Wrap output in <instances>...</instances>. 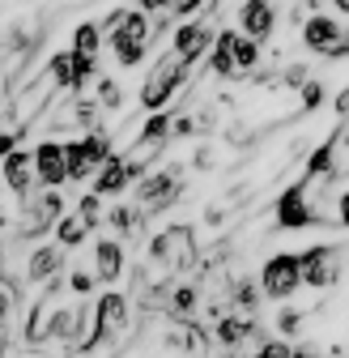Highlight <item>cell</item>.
Segmentation results:
<instances>
[{
    "label": "cell",
    "instance_id": "cell-31",
    "mask_svg": "<svg viewBox=\"0 0 349 358\" xmlns=\"http://www.w3.org/2000/svg\"><path fill=\"white\" fill-rule=\"evenodd\" d=\"M98 107H107V111H119L124 107V90H119L115 77H103L98 81Z\"/></svg>",
    "mask_w": 349,
    "mask_h": 358
},
{
    "label": "cell",
    "instance_id": "cell-30",
    "mask_svg": "<svg viewBox=\"0 0 349 358\" xmlns=\"http://www.w3.org/2000/svg\"><path fill=\"white\" fill-rule=\"evenodd\" d=\"M94 286H98L94 268H73V273H68V290H73L77 299H90V294H94Z\"/></svg>",
    "mask_w": 349,
    "mask_h": 358
},
{
    "label": "cell",
    "instance_id": "cell-18",
    "mask_svg": "<svg viewBox=\"0 0 349 358\" xmlns=\"http://www.w3.org/2000/svg\"><path fill=\"white\" fill-rule=\"evenodd\" d=\"M235 38H239V30H217V38H213V52H209V69L217 73V77H239V69H235Z\"/></svg>",
    "mask_w": 349,
    "mask_h": 358
},
{
    "label": "cell",
    "instance_id": "cell-39",
    "mask_svg": "<svg viewBox=\"0 0 349 358\" xmlns=\"http://www.w3.org/2000/svg\"><path fill=\"white\" fill-rule=\"evenodd\" d=\"M281 81H285V85H294V90H302V85H307V81H311V77H307V64H290Z\"/></svg>",
    "mask_w": 349,
    "mask_h": 358
},
{
    "label": "cell",
    "instance_id": "cell-21",
    "mask_svg": "<svg viewBox=\"0 0 349 358\" xmlns=\"http://www.w3.org/2000/svg\"><path fill=\"white\" fill-rule=\"evenodd\" d=\"M107 43H111V56H115V64H119V69H137V64L149 56V43H137V38L107 34Z\"/></svg>",
    "mask_w": 349,
    "mask_h": 358
},
{
    "label": "cell",
    "instance_id": "cell-36",
    "mask_svg": "<svg viewBox=\"0 0 349 358\" xmlns=\"http://www.w3.org/2000/svg\"><path fill=\"white\" fill-rule=\"evenodd\" d=\"M217 166V154H213V145L205 141V145H196L192 150V171H213Z\"/></svg>",
    "mask_w": 349,
    "mask_h": 358
},
{
    "label": "cell",
    "instance_id": "cell-44",
    "mask_svg": "<svg viewBox=\"0 0 349 358\" xmlns=\"http://www.w3.org/2000/svg\"><path fill=\"white\" fill-rule=\"evenodd\" d=\"M22 5H34V0H22Z\"/></svg>",
    "mask_w": 349,
    "mask_h": 358
},
{
    "label": "cell",
    "instance_id": "cell-26",
    "mask_svg": "<svg viewBox=\"0 0 349 358\" xmlns=\"http://www.w3.org/2000/svg\"><path fill=\"white\" fill-rule=\"evenodd\" d=\"M170 124H174V115H170V111H154V115L141 124L137 141H170Z\"/></svg>",
    "mask_w": 349,
    "mask_h": 358
},
{
    "label": "cell",
    "instance_id": "cell-25",
    "mask_svg": "<svg viewBox=\"0 0 349 358\" xmlns=\"http://www.w3.org/2000/svg\"><path fill=\"white\" fill-rule=\"evenodd\" d=\"M230 303L243 311V316L255 320V307H260V282H235V286H230Z\"/></svg>",
    "mask_w": 349,
    "mask_h": 358
},
{
    "label": "cell",
    "instance_id": "cell-23",
    "mask_svg": "<svg viewBox=\"0 0 349 358\" xmlns=\"http://www.w3.org/2000/svg\"><path fill=\"white\" fill-rule=\"evenodd\" d=\"M98 48H103V26L98 22H81L73 30V52L77 56H98Z\"/></svg>",
    "mask_w": 349,
    "mask_h": 358
},
{
    "label": "cell",
    "instance_id": "cell-37",
    "mask_svg": "<svg viewBox=\"0 0 349 358\" xmlns=\"http://www.w3.org/2000/svg\"><path fill=\"white\" fill-rule=\"evenodd\" d=\"M9 311H13V286L0 278V329L9 324Z\"/></svg>",
    "mask_w": 349,
    "mask_h": 358
},
{
    "label": "cell",
    "instance_id": "cell-28",
    "mask_svg": "<svg viewBox=\"0 0 349 358\" xmlns=\"http://www.w3.org/2000/svg\"><path fill=\"white\" fill-rule=\"evenodd\" d=\"M77 217L94 231V227H98V217H103V196H98V192H85V196L77 201Z\"/></svg>",
    "mask_w": 349,
    "mask_h": 358
},
{
    "label": "cell",
    "instance_id": "cell-5",
    "mask_svg": "<svg viewBox=\"0 0 349 358\" xmlns=\"http://www.w3.org/2000/svg\"><path fill=\"white\" fill-rule=\"evenodd\" d=\"M298 38H302V48H307V52H315V56H324V60H345V56H349V30H345L336 17H328V13L302 17Z\"/></svg>",
    "mask_w": 349,
    "mask_h": 358
},
{
    "label": "cell",
    "instance_id": "cell-13",
    "mask_svg": "<svg viewBox=\"0 0 349 358\" xmlns=\"http://www.w3.org/2000/svg\"><path fill=\"white\" fill-rule=\"evenodd\" d=\"M124 268H128L124 239H115V235L94 239V278H98V282H119Z\"/></svg>",
    "mask_w": 349,
    "mask_h": 358
},
{
    "label": "cell",
    "instance_id": "cell-16",
    "mask_svg": "<svg viewBox=\"0 0 349 358\" xmlns=\"http://www.w3.org/2000/svg\"><path fill=\"white\" fill-rule=\"evenodd\" d=\"M255 333H260V324H255L251 316H230V311H226V316L213 320V341L222 345V350H239V345L251 341Z\"/></svg>",
    "mask_w": 349,
    "mask_h": 358
},
{
    "label": "cell",
    "instance_id": "cell-6",
    "mask_svg": "<svg viewBox=\"0 0 349 358\" xmlns=\"http://www.w3.org/2000/svg\"><path fill=\"white\" fill-rule=\"evenodd\" d=\"M149 260L162 264L166 273H179V268L196 264V231L184 227V222H179V227L158 231V235L149 239Z\"/></svg>",
    "mask_w": 349,
    "mask_h": 358
},
{
    "label": "cell",
    "instance_id": "cell-15",
    "mask_svg": "<svg viewBox=\"0 0 349 358\" xmlns=\"http://www.w3.org/2000/svg\"><path fill=\"white\" fill-rule=\"evenodd\" d=\"M60 268H64V248L52 239V243H43V248L30 252V260H26V282H43V286H47L52 278H60Z\"/></svg>",
    "mask_w": 349,
    "mask_h": 358
},
{
    "label": "cell",
    "instance_id": "cell-24",
    "mask_svg": "<svg viewBox=\"0 0 349 358\" xmlns=\"http://www.w3.org/2000/svg\"><path fill=\"white\" fill-rule=\"evenodd\" d=\"M332 166H336V141H324L307 158V179H324V175L332 179Z\"/></svg>",
    "mask_w": 349,
    "mask_h": 358
},
{
    "label": "cell",
    "instance_id": "cell-12",
    "mask_svg": "<svg viewBox=\"0 0 349 358\" xmlns=\"http://www.w3.org/2000/svg\"><path fill=\"white\" fill-rule=\"evenodd\" d=\"M0 175H5V188L17 196V201H30L34 192V150H13L5 162H0Z\"/></svg>",
    "mask_w": 349,
    "mask_h": 358
},
{
    "label": "cell",
    "instance_id": "cell-17",
    "mask_svg": "<svg viewBox=\"0 0 349 358\" xmlns=\"http://www.w3.org/2000/svg\"><path fill=\"white\" fill-rule=\"evenodd\" d=\"M162 307H166V316H170V320H196V311H200V286H192V282L170 286Z\"/></svg>",
    "mask_w": 349,
    "mask_h": 358
},
{
    "label": "cell",
    "instance_id": "cell-14",
    "mask_svg": "<svg viewBox=\"0 0 349 358\" xmlns=\"http://www.w3.org/2000/svg\"><path fill=\"white\" fill-rule=\"evenodd\" d=\"M128 184H137V179H133V171H128L124 154H111V158L98 166V175L90 179V192H98V196H124Z\"/></svg>",
    "mask_w": 349,
    "mask_h": 358
},
{
    "label": "cell",
    "instance_id": "cell-35",
    "mask_svg": "<svg viewBox=\"0 0 349 358\" xmlns=\"http://www.w3.org/2000/svg\"><path fill=\"white\" fill-rule=\"evenodd\" d=\"M22 132L26 128H5V124H0V162H5L13 150H22Z\"/></svg>",
    "mask_w": 349,
    "mask_h": 358
},
{
    "label": "cell",
    "instance_id": "cell-1",
    "mask_svg": "<svg viewBox=\"0 0 349 358\" xmlns=\"http://www.w3.org/2000/svg\"><path fill=\"white\" fill-rule=\"evenodd\" d=\"M128 324H133V299L119 294V290H107V294H98V303H94V311H90V333L77 341V350L90 354V350H98V345L124 337Z\"/></svg>",
    "mask_w": 349,
    "mask_h": 358
},
{
    "label": "cell",
    "instance_id": "cell-32",
    "mask_svg": "<svg viewBox=\"0 0 349 358\" xmlns=\"http://www.w3.org/2000/svg\"><path fill=\"white\" fill-rule=\"evenodd\" d=\"M277 333H281L285 341H294V337L302 333V311H294V307H281V311H277Z\"/></svg>",
    "mask_w": 349,
    "mask_h": 358
},
{
    "label": "cell",
    "instance_id": "cell-11",
    "mask_svg": "<svg viewBox=\"0 0 349 358\" xmlns=\"http://www.w3.org/2000/svg\"><path fill=\"white\" fill-rule=\"evenodd\" d=\"M273 30H277V5L273 0H243L239 5V34L265 43V38H273Z\"/></svg>",
    "mask_w": 349,
    "mask_h": 358
},
{
    "label": "cell",
    "instance_id": "cell-7",
    "mask_svg": "<svg viewBox=\"0 0 349 358\" xmlns=\"http://www.w3.org/2000/svg\"><path fill=\"white\" fill-rule=\"evenodd\" d=\"M184 196V162H170L162 171H149L145 179H137V205L145 213H162Z\"/></svg>",
    "mask_w": 349,
    "mask_h": 358
},
{
    "label": "cell",
    "instance_id": "cell-3",
    "mask_svg": "<svg viewBox=\"0 0 349 358\" xmlns=\"http://www.w3.org/2000/svg\"><path fill=\"white\" fill-rule=\"evenodd\" d=\"M260 294L273 303H290L302 290V260L298 252H273L265 264H260Z\"/></svg>",
    "mask_w": 349,
    "mask_h": 358
},
{
    "label": "cell",
    "instance_id": "cell-42",
    "mask_svg": "<svg viewBox=\"0 0 349 358\" xmlns=\"http://www.w3.org/2000/svg\"><path fill=\"white\" fill-rule=\"evenodd\" d=\"M328 5H332L336 13H345V17H349V0H328Z\"/></svg>",
    "mask_w": 349,
    "mask_h": 358
},
{
    "label": "cell",
    "instance_id": "cell-22",
    "mask_svg": "<svg viewBox=\"0 0 349 358\" xmlns=\"http://www.w3.org/2000/svg\"><path fill=\"white\" fill-rule=\"evenodd\" d=\"M52 235H56V243H60L64 252H73V248H81V243H85L90 227H85V222H81L77 213H64V217L56 222V231H52Z\"/></svg>",
    "mask_w": 349,
    "mask_h": 358
},
{
    "label": "cell",
    "instance_id": "cell-9",
    "mask_svg": "<svg viewBox=\"0 0 349 358\" xmlns=\"http://www.w3.org/2000/svg\"><path fill=\"white\" fill-rule=\"evenodd\" d=\"M34 179H38V188H47V192H60L68 184V150H64V141L47 137V141L34 145Z\"/></svg>",
    "mask_w": 349,
    "mask_h": 358
},
{
    "label": "cell",
    "instance_id": "cell-2",
    "mask_svg": "<svg viewBox=\"0 0 349 358\" xmlns=\"http://www.w3.org/2000/svg\"><path fill=\"white\" fill-rule=\"evenodd\" d=\"M188 77H192V69L174 56V52H166V56L154 64V73L145 77V85H141V107H145L149 115H154V111H166L170 99L188 85Z\"/></svg>",
    "mask_w": 349,
    "mask_h": 358
},
{
    "label": "cell",
    "instance_id": "cell-27",
    "mask_svg": "<svg viewBox=\"0 0 349 358\" xmlns=\"http://www.w3.org/2000/svg\"><path fill=\"white\" fill-rule=\"evenodd\" d=\"M255 64H260V43L247 38V34H239V38H235V69H239V77L251 73Z\"/></svg>",
    "mask_w": 349,
    "mask_h": 358
},
{
    "label": "cell",
    "instance_id": "cell-10",
    "mask_svg": "<svg viewBox=\"0 0 349 358\" xmlns=\"http://www.w3.org/2000/svg\"><path fill=\"white\" fill-rule=\"evenodd\" d=\"M213 38H217V30H213L209 22H200V17H192V22H179V26H174L170 52H174V56H179V60L192 69L205 52H213Z\"/></svg>",
    "mask_w": 349,
    "mask_h": 358
},
{
    "label": "cell",
    "instance_id": "cell-8",
    "mask_svg": "<svg viewBox=\"0 0 349 358\" xmlns=\"http://www.w3.org/2000/svg\"><path fill=\"white\" fill-rule=\"evenodd\" d=\"M298 260H302V286H311V290H328V286H336V278H341V248H332V243H315V248H307V252H298Z\"/></svg>",
    "mask_w": 349,
    "mask_h": 358
},
{
    "label": "cell",
    "instance_id": "cell-29",
    "mask_svg": "<svg viewBox=\"0 0 349 358\" xmlns=\"http://www.w3.org/2000/svg\"><path fill=\"white\" fill-rule=\"evenodd\" d=\"M324 99H328V90H324V81H307V85H302L298 90V103H302V111H320L324 107Z\"/></svg>",
    "mask_w": 349,
    "mask_h": 358
},
{
    "label": "cell",
    "instance_id": "cell-45",
    "mask_svg": "<svg viewBox=\"0 0 349 358\" xmlns=\"http://www.w3.org/2000/svg\"><path fill=\"white\" fill-rule=\"evenodd\" d=\"M345 141H349V132H345Z\"/></svg>",
    "mask_w": 349,
    "mask_h": 358
},
{
    "label": "cell",
    "instance_id": "cell-43",
    "mask_svg": "<svg viewBox=\"0 0 349 358\" xmlns=\"http://www.w3.org/2000/svg\"><path fill=\"white\" fill-rule=\"evenodd\" d=\"M0 52H5V38H0Z\"/></svg>",
    "mask_w": 349,
    "mask_h": 358
},
{
    "label": "cell",
    "instance_id": "cell-41",
    "mask_svg": "<svg viewBox=\"0 0 349 358\" xmlns=\"http://www.w3.org/2000/svg\"><path fill=\"white\" fill-rule=\"evenodd\" d=\"M336 222L349 231V192H341V201H336Z\"/></svg>",
    "mask_w": 349,
    "mask_h": 358
},
{
    "label": "cell",
    "instance_id": "cell-33",
    "mask_svg": "<svg viewBox=\"0 0 349 358\" xmlns=\"http://www.w3.org/2000/svg\"><path fill=\"white\" fill-rule=\"evenodd\" d=\"M255 358H294V341H285V337H269V341H260Z\"/></svg>",
    "mask_w": 349,
    "mask_h": 358
},
{
    "label": "cell",
    "instance_id": "cell-20",
    "mask_svg": "<svg viewBox=\"0 0 349 358\" xmlns=\"http://www.w3.org/2000/svg\"><path fill=\"white\" fill-rule=\"evenodd\" d=\"M47 77L56 90H68V94H81V85H77V69H73V48L68 52H56L47 60Z\"/></svg>",
    "mask_w": 349,
    "mask_h": 358
},
{
    "label": "cell",
    "instance_id": "cell-4",
    "mask_svg": "<svg viewBox=\"0 0 349 358\" xmlns=\"http://www.w3.org/2000/svg\"><path fill=\"white\" fill-rule=\"evenodd\" d=\"M311 184L307 179H298V184H290L281 196H277V205H273V217H277V231H311V227H324V213L311 205Z\"/></svg>",
    "mask_w": 349,
    "mask_h": 358
},
{
    "label": "cell",
    "instance_id": "cell-19",
    "mask_svg": "<svg viewBox=\"0 0 349 358\" xmlns=\"http://www.w3.org/2000/svg\"><path fill=\"white\" fill-rule=\"evenodd\" d=\"M145 217H149V213H145L141 205H111V209H107V227H111L115 235L128 239L133 231H141V222H145Z\"/></svg>",
    "mask_w": 349,
    "mask_h": 358
},
{
    "label": "cell",
    "instance_id": "cell-40",
    "mask_svg": "<svg viewBox=\"0 0 349 358\" xmlns=\"http://www.w3.org/2000/svg\"><path fill=\"white\" fill-rule=\"evenodd\" d=\"M137 9H141V13H170L174 0H137Z\"/></svg>",
    "mask_w": 349,
    "mask_h": 358
},
{
    "label": "cell",
    "instance_id": "cell-34",
    "mask_svg": "<svg viewBox=\"0 0 349 358\" xmlns=\"http://www.w3.org/2000/svg\"><path fill=\"white\" fill-rule=\"evenodd\" d=\"M73 69H77V85L85 90V81L98 77V56H77V52H73Z\"/></svg>",
    "mask_w": 349,
    "mask_h": 358
},
{
    "label": "cell",
    "instance_id": "cell-38",
    "mask_svg": "<svg viewBox=\"0 0 349 358\" xmlns=\"http://www.w3.org/2000/svg\"><path fill=\"white\" fill-rule=\"evenodd\" d=\"M205 5H209V0H174V9H170V13H174V17H184V22H192V13L205 9Z\"/></svg>",
    "mask_w": 349,
    "mask_h": 358
}]
</instances>
